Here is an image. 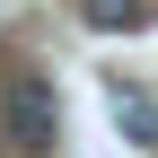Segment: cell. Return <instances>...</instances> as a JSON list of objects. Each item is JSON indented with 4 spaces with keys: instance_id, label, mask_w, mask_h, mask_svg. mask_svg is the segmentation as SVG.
Listing matches in <instances>:
<instances>
[{
    "instance_id": "6da1fadb",
    "label": "cell",
    "mask_w": 158,
    "mask_h": 158,
    "mask_svg": "<svg viewBox=\"0 0 158 158\" xmlns=\"http://www.w3.org/2000/svg\"><path fill=\"white\" fill-rule=\"evenodd\" d=\"M0 141L9 149H62V106H53V79H35V70H18V79H0Z\"/></svg>"
},
{
    "instance_id": "3957f363",
    "label": "cell",
    "mask_w": 158,
    "mask_h": 158,
    "mask_svg": "<svg viewBox=\"0 0 158 158\" xmlns=\"http://www.w3.org/2000/svg\"><path fill=\"white\" fill-rule=\"evenodd\" d=\"M114 123H123L132 149H158V106H149L141 88H114Z\"/></svg>"
},
{
    "instance_id": "7a4b0ae2",
    "label": "cell",
    "mask_w": 158,
    "mask_h": 158,
    "mask_svg": "<svg viewBox=\"0 0 158 158\" xmlns=\"http://www.w3.org/2000/svg\"><path fill=\"white\" fill-rule=\"evenodd\" d=\"M79 18H88L97 35H141L149 27V0H79Z\"/></svg>"
}]
</instances>
